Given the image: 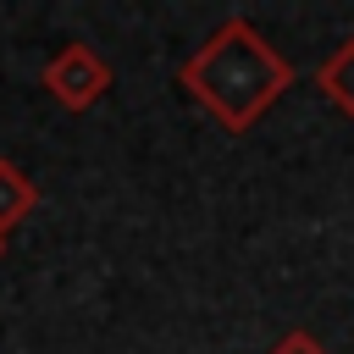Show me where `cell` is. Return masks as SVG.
Returning <instances> with one entry per match:
<instances>
[{
    "label": "cell",
    "instance_id": "obj_1",
    "mask_svg": "<svg viewBox=\"0 0 354 354\" xmlns=\"http://www.w3.org/2000/svg\"><path fill=\"white\" fill-rule=\"evenodd\" d=\"M177 83L227 127V133H249L288 88H293V66L277 44H266V33L243 17L221 22L177 72Z\"/></svg>",
    "mask_w": 354,
    "mask_h": 354
},
{
    "label": "cell",
    "instance_id": "obj_2",
    "mask_svg": "<svg viewBox=\"0 0 354 354\" xmlns=\"http://www.w3.org/2000/svg\"><path fill=\"white\" fill-rule=\"evenodd\" d=\"M44 88L66 105V111H88V105H100L105 100V88H111V66H105V55H94L88 44H61L50 61H44Z\"/></svg>",
    "mask_w": 354,
    "mask_h": 354
},
{
    "label": "cell",
    "instance_id": "obj_3",
    "mask_svg": "<svg viewBox=\"0 0 354 354\" xmlns=\"http://www.w3.org/2000/svg\"><path fill=\"white\" fill-rule=\"evenodd\" d=\"M33 205H39L33 177H28L17 160H6V155H0V238H6L17 221H28V216H33Z\"/></svg>",
    "mask_w": 354,
    "mask_h": 354
},
{
    "label": "cell",
    "instance_id": "obj_4",
    "mask_svg": "<svg viewBox=\"0 0 354 354\" xmlns=\"http://www.w3.org/2000/svg\"><path fill=\"white\" fill-rule=\"evenodd\" d=\"M315 88H321L343 116H354V33H348V39L315 66Z\"/></svg>",
    "mask_w": 354,
    "mask_h": 354
},
{
    "label": "cell",
    "instance_id": "obj_5",
    "mask_svg": "<svg viewBox=\"0 0 354 354\" xmlns=\"http://www.w3.org/2000/svg\"><path fill=\"white\" fill-rule=\"evenodd\" d=\"M266 354H332V348H326L321 337H310V332H282Z\"/></svg>",
    "mask_w": 354,
    "mask_h": 354
},
{
    "label": "cell",
    "instance_id": "obj_6",
    "mask_svg": "<svg viewBox=\"0 0 354 354\" xmlns=\"http://www.w3.org/2000/svg\"><path fill=\"white\" fill-rule=\"evenodd\" d=\"M0 254H6V238H0Z\"/></svg>",
    "mask_w": 354,
    "mask_h": 354
}]
</instances>
